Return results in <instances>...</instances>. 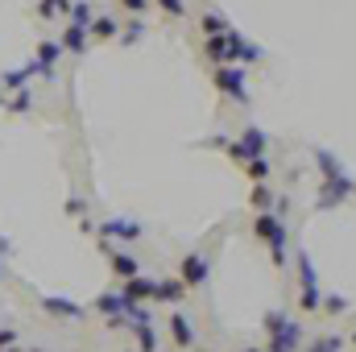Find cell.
<instances>
[{
    "label": "cell",
    "instance_id": "cell-1",
    "mask_svg": "<svg viewBox=\"0 0 356 352\" xmlns=\"http://www.w3.org/2000/svg\"><path fill=\"white\" fill-rule=\"evenodd\" d=\"M207 58L211 63H232V58H241V63H257L261 58V46H249L236 29H224V33H211L207 38Z\"/></svg>",
    "mask_w": 356,
    "mask_h": 352
},
{
    "label": "cell",
    "instance_id": "cell-2",
    "mask_svg": "<svg viewBox=\"0 0 356 352\" xmlns=\"http://www.w3.org/2000/svg\"><path fill=\"white\" fill-rule=\"evenodd\" d=\"M253 232L273 249V265H286V224H282L273 211H261V216L253 220Z\"/></svg>",
    "mask_w": 356,
    "mask_h": 352
},
{
    "label": "cell",
    "instance_id": "cell-3",
    "mask_svg": "<svg viewBox=\"0 0 356 352\" xmlns=\"http://www.w3.org/2000/svg\"><path fill=\"white\" fill-rule=\"evenodd\" d=\"M228 154H232L236 162H249V158H266V133H261L257 125H249V129L241 133V141H232V145H228Z\"/></svg>",
    "mask_w": 356,
    "mask_h": 352
},
{
    "label": "cell",
    "instance_id": "cell-4",
    "mask_svg": "<svg viewBox=\"0 0 356 352\" xmlns=\"http://www.w3.org/2000/svg\"><path fill=\"white\" fill-rule=\"evenodd\" d=\"M353 178L348 175H336V178H323V191H319V207L327 211V207H340L348 195H353Z\"/></svg>",
    "mask_w": 356,
    "mask_h": 352
},
{
    "label": "cell",
    "instance_id": "cell-5",
    "mask_svg": "<svg viewBox=\"0 0 356 352\" xmlns=\"http://www.w3.org/2000/svg\"><path fill=\"white\" fill-rule=\"evenodd\" d=\"M216 88L224 91L228 99H236V104L249 99V91H245V71H236V67H228V63L216 71Z\"/></svg>",
    "mask_w": 356,
    "mask_h": 352
},
{
    "label": "cell",
    "instance_id": "cell-6",
    "mask_svg": "<svg viewBox=\"0 0 356 352\" xmlns=\"http://www.w3.org/2000/svg\"><path fill=\"white\" fill-rule=\"evenodd\" d=\"M298 269H302V311L319 307V282H315V265L307 253H298Z\"/></svg>",
    "mask_w": 356,
    "mask_h": 352
},
{
    "label": "cell",
    "instance_id": "cell-7",
    "mask_svg": "<svg viewBox=\"0 0 356 352\" xmlns=\"http://www.w3.org/2000/svg\"><path fill=\"white\" fill-rule=\"evenodd\" d=\"M207 269H211L207 253H191V257L182 262V286H199V282L207 278Z\"/></svg>",
    "mask_w": 356,
    "mask_h": 352
},
{
    "label": "cell",
    "instance_id": "cell-8",
    "mask_svg": "<svg viewBox=\"0 0 356 352\" xmlns=\"http://www.w3.org/2000/svg\"><path fill=\"white\" fill-rule=\"evenodd\" d=\"M154 286L158 282H149V278H129V286H124V298H154Z\"/></svg>",
    "mask_w": 356,
    "mask_h": 352
},
{
    "label": "cell",
    "instance_id": "cell-9",
    "mask_svg": "<svg viewBox=\"0 0 356 352\" xmlns=\"http://www.w3.org/2000/svg\"><path fill=\"white\" fill-rule=\"evenodd\" d=\"M315 162H319V170H323V178L344 175V166L336 162V154H332V150H315Z\"/></svg>",
    "mask_w": 356,
    "mask_h": 352
},
{
    "label": "cell",
    "instance_id": "cell-10",
    "mask_svg": "<svg viewBox=\"0 0 356 352\" xmlns=\"http://www.w3.org/2000/svg\"><path fill=\"white\" fill-rule=\"evenodd\" d=\"M170 328H175V340H178V349H191V344H195V332H191V323H186L182 315H175V319H170Z\"/></svg>",
    "mask_w": 356,
    "mask_h": 352
},
{
    "label": "cell",
    "instance_id": "cell-11",
    "mask_svg": "<svg viewBox=\"0 0 356 352\" xmlns=\"http://www.w3.org/2000/svg\"><path fill=\"white\" fill-rule=\"evenodd\" d=\"M182 290H186L182 282H158V286H154V298H162V303H175V298H182Z\"/></svg>",
    "mask_w": 356,
    "mask_h": 352
},
{
    "label": "cell",
    "instance_id": "cell-12",
    "mask_svg": "<svg viewBox=\"0 0 356 352\" xmlns=\"http://www.w3.org/2000/svg\"><path fill=\"white\" fill-rule=\"evenodd\" d=\"M228 29V17L224 13H203V33L211 38V33H224Z\"/></svg>",
    "mask_w": 356,
    "mask_h": 352
},
{
    "label": "cell",
    "instance_id": "cell-13",
    "mask_svg": "<svg viewBox=\"0 0 356 352\" xmlns=\"http://www.w3.org/2000/svg\"><path fill=\"white\" fill-rule=\"evenodd\" d=\"M71 25L91 29V8H88V4H75V8H71Z\"/></svg>",
    "mask_w": 356,
    "mask_h": 352
},
{
    "label": "cell",
    "instance_id": "cell-14",
    "mask_svg": "<svg viewBox=\"0 0 356 352\" xmlns=\"http://www.w3.org/2000/svg\"><path fill=\"white\" fill-rule=\"evenodd\" d=\"M91 33H95V38H112V33H116V21H112V17H99V21H91Z\"/></svg>",
    "mask_w": 356,
    "mask_h": 352
},
{
    "label": "cell",
    "instance_id": "cell-15",
    "mask_svg": "<svg viewBox=\"0 0 356 352\" xmlns=\"http://www.w3.org/2000/svg\"><path fill=\"white\" fill-rule=\"evenodd\" d=\"M112 265H116V273H124V278H133V273H137V262H133V257H124V253H112Z\"/></svg>",
    "mask_w": 356,
    "mask_h": 352
},
{
    "label": "cell",
    "instance_id": "cell-16",
    "mask_svg": "<svg viewBox=\"0 0 356 352\" xmlns=\"http://www.w3.org/2000/svg\"><path fill=\"white\" fill-rule=\"evenodd\" d=\"M245 170H249V178H257V182H261V178L269 175V162H266V158H249V162H245Z\"/></svg>",
    "mask_w": 356,
    "mask_h": 352
},
{
    "label": "cell",
    "instance_id": "cell-17",
    "mask_svg": "<svg viewBox=\"0 0 356 352\" xmlns=\"http://www.w3.org/2000/svg\"><path fill=\"white\" fill-rule=\"evenodd\" d=\"M63 46H67V50H83V29H79V25H71V29H67V38H63Z\"/></svg>",
    "mask_w": 356,
    "mask_h": 352
},
{
    "label": "cell",
    "instance_id": "cell-18",
    "mask_svg": "<svg viewBox=\"0 0 356 352\" xmlns=\"http://www.w3.org/2000/svg\"><path fill=\"white\" fill-rule=\"evenodd\" d=\"M108 232H112V237H137L141 228H137V224H124V220H116V224H108Z\"/></svg>",
    "mask_w": 356,
    "mask_h": 352
},
{
    "label": "cell",
    "instance_id": "cell-19",
    "mask_svg": "<svg viewBox=\"0 0 356 352\" xmlns=\"http://www.w3.org/2000/svg\"><path fill=\"white\" fill-rule=\"evenodd\" d=\"M253 203H257V207L266 211L269 203H273V191H269V186H253Z\"/></svg>",
    "mask_w": 356,
    "mask_h": 352
},
{
    "label": "cell",
    "instance_id": "cell-20",
    "mask_svg": "<svg viewBox=\"0 0 356 352\" xmlns=\"http://www.w3.org/2000/svg\"><path fill=\"white\" fill-rule=\"evenodd\" d=\"M58 50H63V46H58V42H46V46H42V50H38V54H42V67H50V63H54V58H58Z\"/></svg>",
    "mask_w": 356,
    "mask_h": 352
},
{
    "label": "cell",
    "instance_id": "cell-21",
    "mask_svg": "<svg viewBox=\"0 0 356 352\" xmlns=\"http://www.w3.org/2000/svg\"><path fill=\"white\" fill-rule=\"evenodd\" d=\"M340 344H344L340 336H323V340L315 344V352H340Z\"/></svg>",
    "mask_w": 356,
    "mask_h": 352
},
{
    "label": "cell",
    "instance_id": "cell-22",
    "mask_svg": "<svg viewBox=\"0 0 356 352\" xmlns=\"http://www.w3.org/2000/svg\"><path fill=\"white\" fill-rule=\"evenodd\" d=\"M158 4H162L170 17H182V13H186V0H158Z\"/></svg>",
    "mask_w": 356,
    "mask_h": 352
},
{
    "label": "cell",
    "instance_id": "cell-23",
    "mask_svg": "<svg viewBox=\"0 0 356 352\" xmlns=\"http://www.w3.org/2000/svg\"><path fill=\"white\" fill-rule=\"evenodd\" d=\"M120 4H124L129 13H145V4H149V0H120Z\"/></svg>",
    "mask_w": 356,
    "mask_h": 352
},
{
    "label": "cell",
    "instance_id": "cell-24",
    "mask_svg": "<svg viewBox=\"0 0 356 352\" xmlns=\"http://www.w3.org/2000/svg\"><path fill=\"white\" fill-rule=\"evenodd\" d=\"M353 340H356V336H353Z\"/></svg>",
    "mask_w": 356,
    "mask_h": 352
}]
</instances>
